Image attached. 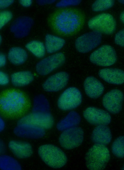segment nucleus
<instances>
[{
	"mask_svg": "<svg viewBox=\"0 0 124 170\" xmlns=\"http://www.w3.org/2000/svg\"><path fill=\"white\" fill-rule=\"evenodd\" d=\"M82 16L78 12L71 9H64L57 12L52 20L53 26L57 32L70 35L79 29L83 23Z\"/></svg>",
	"mask_w": 124,
	"mask_h": 170,
	"instance_id": "f257e3e1",
	"label": "nucleus"
},
{
	"mask_svg": "<svg viewBox=\"0 0 124 170\" xmlns=\"http://www.w3.org/2000/svg\"><path fill=\"white\" fill-rule=\"evenodd\" d=\"M0 109L10 116L19 115L24 113L29 107L28 101L22 92L14 90L7 91L1 94Z\"/></svg>",
	"mask_w": 124,
	"mask_h": 170,
	"instance_id": "f03ea898",
	"label": "nucleus"
},
{
	"mask_svg": "<svg viewBox=\"0 0 124 170\" xmlns=\"http://www.w3.org/2000/svg\"><path fill=\"white\" fill-rule=\"evenodd\" d=\"M38 155L42 161L51 168L58 169L66 164L67 156L64 152L58 147L51 144L41 145L38 148Z\"/></svg>",
	"mask_w": 124,
	"mask_h": 170,
	"instance_id": "7ed1b4c3",
	"label": "nucleus"
},
{
	"mask_svg": "<svg viewBox=\"0 0 124 170\" xmlns=\"http://www.w3.org/2000/svg\"><path fill=\"white\" fill-rule=\"evenodd\" d=\"M110 157L109 150L106 146L95 144L89 149L85 155L86 167L92 170H103Z\"/></svg>",
	"mask_w": 124,
	"mask_h": 170,
	"instance_id": "20e7f679",
	"label": "nucleus"
},
{
	"mask_svg": "<svg viewBox=\"0 0 124 170\" xmlns=\"http://www.w3.org/2000/svg\"><path fill=\"white\" fill-rule=\"evenodd\" d=\"M88 26L93 30L107 35L113 34L116 27V21L113 17L107 13L99 14L90 19Z\"/></svg>",
	"mask_w": 124,
	"mask_h": 170,
	"instance_id": "39448f33",
	"label": "nucleus"
},
{
	"mask_svg": "<svg viewBox=\"0 0 124 170\" xmlns=\"http://www.w3.org/2000/svg\"><path fill=\"white\" fill-rule=\"evenodd\" d=\"M117 56L114 48L108 45H104L93 51L89 60L93 64L102 67L111 66L116 62Z\"/></svg>",
	"mask_w": 124,
	"mask_h": 170,
	"instance_id": "423d86ee",
	"label": "nucleus"
},
{
	"mask_svg": "<svg viewBox=\"0 0 124 170\" xmlns=\"http://www.w3.org/2000/svg\"><path fill=\"white\" fill-rule=\"evenodd\" d=\"M82 99V95L80 91L76 87H70L60 96L57 101L58 106L62 110H71L78 106Z\"/></svg>",
	"mask_w": 124,
	"mask_h": 170,
	"instance_id": "0eeeda50",
	"label": "nucleus"
},
{
	"mask_svg": "<svg viewBox=\"0 0 124 170\" xmlns=\"http://www.w3.org/2000/svg\"><path fill=\"white\" fill-rule=\"evenodd\" d=\"M65 60V56L63 53H54L39 61L36 66V71L40 75H47L62 66Z\"/></svg>",
	"mask_w": 124,
	"mask_h": 170,
	"instance_id": "6e6552de",
	"label": "nucleus"
},
{
	"mask_svg": "<svg viewBox=\"0 0 124 170\" xmlns=\"http://www.w3.org/2000/svg\"><path fill=\"white\" fill-rule=\"evenodd\" d=\"M102 38L101 33L93 30L78 37L75 42V47L80 53H87L99 46L101 43Z\"/></svg>",
	"mask_w": 124,
	"mask_h": 170,
	"instance_id": "1a4fd4ad",
	"label": "nucleus"
},
{
	"mask_svg": "<svg viewBox=\"0 0 124 170\" xmlns=\"http://www.w3.org/2000/svg\"><path fill=\"white\" fill-rule=\"evenodd\" d=\"M83 129L78 127L69 128L63 131L59 138L61 146L66 149L77 147L82 143L84 139Z\"/></svg>",
	"mask_w": 124,
	"mask_h": 170,
	"instance_id": "9d476101",
	"label": "nucleus"
},
{
	"mask_svg": "<svg viewBox=\"0 0 124 170\" xmlns=\"http://www.w3.org/2000/svg\"><path fill=\"white\" fill-rule=\"evenodd\" d=\"M124 99L123 92L119 90H112L105 93L102 99L103 106L110 113L116 114L121 110Z\"/></svg>",
	"mask_w": 124,
	"mask_h": 170,
	"instance_id": "9b49d317",
	"label": "nucleus"
},
{
	"mask_svg": "<svg viewBox=\"0 0 124 170\" xmlns=\"http://www.w3.org/2000/svg\"><path fill=\"white\" fill-rule=\"evenodd\" d=\"M54 123V118L50 113L32 112L20 119L18 121L17 124H29L40 127L45 130L51 128Z\"/></svg>",
	"mask_w": 124,
	"mask_h": 170,
	"instance_id": "f8f14e48",
	"label": "nucleus"
},
{
	"mask_svg": "<svg viewBox=\"0 0 124 170\" xmlns=\"http://www.w3.org/2000/svg\"><path fill=\"white\" fill-rule=\"evenodd\" d=\"M83 116L89 123L96 126H107L111 120L110 113L106 110L94 107L86 109L83 113Z\"/></svg>",
	"mask_w": 124,
	"mask_h": 170,
	"instance_id": "ddd939ff",
	"label": "nucleus"
},
{
	"mask_svg": "<svg viewBox=\"0 0 124 170\" xmlns=\"http://www.w3.org/2000/svg\"><path fill=\"white\" fill-rule=\"evenodd\" d=\"M69 75L67 72L61 71L48 77L42 85L44 90L48 92H57L64 88L68 83Z\"/></svg>",
	"mask_w": 124,
	"mask_h": 170,
	"instance_id": "4468645a",
	"label": "nucleus"
},
{
	"mask_svg": "<svg viewBox=\"0 0 124 170\" xmlns=\"http://www.w3.org/2000/svg\"><path fill=\"white\" fill-rule=\"evenodd\" d=\"M33 24V20L31 17L27 16H20L12 22L10 26V30L16 38H23L29 34Z\"/></svg>",
	"mask_w": 124,
	"mask_h": 170,
	"instance_id": "2eb2a0df",
	"label": "nucleus"
},
{
	"mask_svg": "<svg viewBox=\"0 0 124 170\" xmlns=\"http://www.w3.org/2000/svg\"><path fill=\"white\" fill-rule=\"evenodd\" d=\"M14 133L19 137L25 139H37L45 135V130L40 127L28 124H17L14 128Z\"/></svg>",
	"mask_w": 124,
	"mask_h": 170,
	"instance_id": "dca6fc26",
	"label": "nucleus"
},
{
	"mask_svg": "<svg viewBox=\"0 0 124 170\" xmlns=\"http://www.w3.org/2000/svg\"><path fill=\"white\" fill-rule=\"evenodd\" d=\"M8 147L14 157L18 159L28 158L33 154V150L31 145L25 141L11 140L8 143Z\"/></svg>",
	"mask_w": 124,
	"mask_h": 170,
	"instance_id": "f3484780",
	"label": "nucleus"
},
{
	"mask_svg": "<svg viewBox=\"0 0 124 170\" xmlns=\"http://www.w3.org/2000/svg\"><path fill=\"white\" fill-rule=\"evenodd\" d=\"M98 74L101 78L108 83L117 85L124 83V71L120 69L103 68L99 71Z\"/></svg>",
	"mask_w": 124,
	"mask_h": 170,
	"instance_id": "a211bd4d",
	"label": "nucleus"
},
{
	"mask_svg": "<svg viewBox=\"0 0 124 170\" xmlns=\"http://www.w3.org/2000/svg\"><path fill=\"white\" fill-rule=\"evenodd\" d=\"M84 87L86 94L89 98L93 99L99 98L103 94L104 87L99 80L94 77L89 76L85 79Z\"/></svg>",
	"mask_w": 124,
	"mask_h": 170,
	"instance_id": "6ab92c4d",
	"label": "nucleus"
},
{
	"mask_svg": "<svg viewBox=\"0 0 124 170\" xmlns=\"http://www.w3.org/2000/svg\"><path fill=\"white\" fill-rule=\"evenodd\" d=\"M112 134L110 128L107 125L97 126L93 129L91 139L95 144L105 146L108 144L112 139Z\"/></svg>",
	"mask_w": 124,
	"mask_h": 170,
	"instance_id": "aec40b11",
	"label": "nucleus"
},
{
	"mask_svg": "<svg viewBox=\"0 0 124 170\" xmlns=\"http://www.w3.org/2000/svg\"><path fill=\"white\" fill-rule=\"evenodd\" d=\"M81 121V117L79 114L74 111L70 112L64 118L60 120L57 124L56 128L61 131L78 127Z\"/></svg>",
	"mask_w": 124,
	"mask_h": 170,
	"instance_id": "412c9836",
	"label": "nucleus"
},
{
	"mask_svg": "<svg viewBox=\"0 0 124 170\" xmlns=\"http://www.w3.org/2000/svg\"><path fill=\"white\" fill-rule=\"evenodd\" d=\"M65 42V40L61 37L48 34L45 36L44 44L46 52L48 53L51 54L61 50Z\"/></svg>",
	"mask_w": 124,
	"mask_h": 170,
	"instance_id": "4be33fe9",
	"label": "nucleus"
},
{
	"mask_svg": "<svg viewBox=\"0 0 124 170\" xmlns=\"http://www.w3.org/2000/svg\"><path fill=\"white\" fill-rule=\"evenodd\" d=\"M12 84L16 87H21L27 85L33 80L34 77L31 72L23 71L13 73L11 76Z\"/></svg>",
	"mask_w": 124,
	"mask_h": 170,
	"instance_id": "5701e85b",
	"label": "nucleus"
},
{
	"mask_svg": "<svg viewBox=\"0 0 124 170\" xmlns=\"http://www.w3.org/2000/svg\"><path fill=\"white\" fill-rule=\"evenodd\" d=\"M28 57L27 51L20 47H15L11 48L9 50L8 58L13 64L19 65L23 64Z\"/></svg>",
	"mask_w": 124,
	"mask_h": 170,
	"instance_id": "b1692460",
	"label": "nucleus"
},
{
	"mask_svg": "<svg viewBox=\"0 0 124 170\" xmlns=\"http://www.w3.org/2000/svg\"><path fill=\"white\" fill-rule=\"evenodd\" d=\"M15 157L5 154L0 156V169L2 170H21L22 167Z\"/></svg>",
	"mask_w": 124,
	"mask_h": 170,
	"instance_id": "393cba45",
	"label": "nucleus"
},
{
	"mask_svg": "<svg viewBox=\"0 0 124 170\" xmlns=\"http://www.w3.org/2000/svg\"><path fill=\"white\" fill-rule=\"evenodd\" d=\"M50 111L49 103L45 96L42 94L35 96L33 99L32 112L48 113Z\"/></svg>",
	"mask_w": 124,
	"mask_h": 170,
	"instance_id": "a878e982",
	"label": "nucleus"
},
{
	"mask_svg": "<svg viewBox=\"0 0 124 170\" xmlns=\"http://www.w3.org/2000/svg\"><path fill=\"white\" fill-rule=\"evenodd\" d=\"M25 47L28 51L39 58L43 57L46 52L44 44L39 41H31L27 43Z\"/></svg>",
	"mask_w": 124,
	"mask_h": 170,
	"instance_id": "bb28decb",
	"label": "nucleus"
},
{
	"mask_svg": "<svg viewBox=\"0 0 124 170\" xmlns=\"http://www.w3.org/2000/svg\"><path fill=\"white\" fill-rule=\"evenodd\" d=\"M111 150L116 157L122 158L124 157V136L116 138L112 144Z\"/></svg>",
	"mask_w": 124,
	"mask_h": 170,
	"instance_id": "cd10ccee",
	"label": "nucleus"
},
{
	"mask_svg": "<svg viewBox=\"0 0 124 170\" xmlns=\"http://www.w3.org/2000/svg\"><path fill=\"white\" fill-rule=\"evenodd\" d=\"M115 1L113 0H98L93 4L92 8L95 12L102 11L108 10L114 5Z\"/></svg>",
	"mask_w": 124,
	"mask_h": 170,
	"instance_id": "c85d7f7f",
	"label": "nucleus"
},
{
	"mask_svg": "<svg viewBox=\"0 0 124 170\" xmlns=\"http://www.w3.org/2000/svg\"><path fill=\"white\" fill-rule=\"evenodd\" d=\"M13 15L10 11L3 10L0 13V29H1L12 19Z\"/></svg>",
	"mask_w": 124,
	"mask_h": 170,
	"instance_id": "c756f323",
	"label": "nucleus"
},
{
	"mask_svg": "<svg viewBox=\"0 0 124 170\" xmlns=\"http://www.w3.org/2000/svg\"><path fill=\"white\" fill-rule=\"evenodd\" d=\"M80 0H62L57 2L55 5L57 7L63 8L71 6H76L79 5L81 2Z\"/></svg>",
	"mask_w": 124,
	"mask_h": 170,
	"instance_id": "7c9ffc66",
	"label": "nucleus"
},
{
	"mask_svg": "<svg viewBox=\"0 0 124 170\" xmlns=\"http://www.w3.org/2000/svg\"><path fill=\"white\" fill-rule=\"evenodd\" d=\"M114 41L117 45L124 47V28L120 30L116 34Z\"/></svg>",
	"mask_w": 124,
	"mask_h": 170,
	"instance_id": "2f4dec72",
	"label": "nucleus"
},
{
	"mask_svg": "<svg viewBox=\"0 0 124 170\" xmlns=\"http://www.w3.org/2000/svg\"><path fill=\"white\" fill-rule=\"evenodd\" d=\"M9 82V78L8 75L5 72H0V84L2 85H5L8 84Z\"/></svg>",
	"mask_w": 124,
	"mask_h": 170,
	"instance_id": "473e14b6",
	"label": "nucleus"
},
{
	"mask_svg": "<svg viewBox=\"0 0 124 170\" xmlns=\"http://www.w3.org/2000/svg\"><path fill=\"white\" fill-rule=\"evenodd\" d=\"M14 1L13 0H0V9H3L7 8L13 4Z\"/></svg>",
	"mask_w": 124,
	"mask_h": 170,
	"instance_id": "72a5a7b5",
	"label": "nucleus"
},
{
	"mask_svg": "<svg viewBox=\"0 0 124 170\" xmlns=\"http://www.w3.org/2000/svg\"><path fill=\"white\" fill-rule=\"evenodd\" d=\"M55 1V0H38L36 1V2L39 5L44 6L51 4Z\"/></svg>",
	"mask_w": 124,
	"mask_h": 170,
	"instance_id": "f704fd0d",
	"label": "nucleus"
},
{
	"mask_svg": "<svg viewBox=\"0 0 124 170\" xmlns=\"http://www.w3.org/2000/svg\"><path fill=\"white\" fill-rule=\"evenodd\" d=\"M19 2L22 6L26 7L30 6L33 2L31 0H19Z\"/></svg>",
	"mask_w": 124,
	"mask_h": 170,
	"instance_id": "c9c22d12",
	"label": "nucleus"
},
{
	"mask_svg": "<svg viewBox=\"0 0 124 170\" xmlns=\"http://www.w3.org/2000/svg\"><path fill=\"white\" fill-rule=\"evenodd\" d=\"M6 62V58L5 55L3 53H0V67H3L5 65Z\"/></svg>",
	"mask_w": 124,
	"mask_h": 170,
	"instance_id": "e433bc0d",
	"label": "nucleus"
},
{
	"mask_svg": "<svg viewBox=\"0 0 124 170\" xmlns=\"http://www.w3.org/2000/svg\"><path fill=\"white\" fill-rule=\"evenodd\" d=\"M6 150V147L4 143L0 140V153L1 155L5 154Z\"/></svg>",
	"mask_w": 124,
	"mask_h": 170,
	"instance_id": "4c0bfd02",
	"label": "nucleus"
},
{
	"mask_svg": "<svg viewBox=\"0 0 124 170\" xmlns=\"http://www.w3.org/2000/svg\"><path fill=\"white\" fill-rule=\"evenodd\" d=\"M5 122L1 117L0 118V131L1 132L4 129L5 127Z\"/></svg>",
	"mask_w": 124,
	"mask_h": 170,
	"instance_id": "58836bf2",
	"label": "nucleus"
},
{
	"mask_svg": "<svg viewBox=\"0 0 124 170\" xmlns=\"http://www.w3.org/2000/svg\"><path fill=\"white\" fill-rule=\"evenodd\" d=\"M120 18L121 21L124 24V11L122 12L120 14Z\"/></svg>",
	"mask_w": 124,
	"mask_h": 170,
	"instance_id": "ea45409f",
	"label": "nucleus"
},
{
	"mask_svg": "<svg viewBox=\"0 0 124 170\" xmlns=\"http://www.w3.org/2000/svg\"><path fill=\"white\" fill-rule=\"evenodd\" d=\"M118 1L120 3L124 4V0H118Z\"/></svg>",
	"mask_w": 124,
	"mask_h": 170,
	"instance_id": "a19ab883",
	"label": "nucleus"
},
{
	"mask_svg": "<svg viewBox=\"0 0 124 170\" xmlns=\"http://www.w3.org/2000/svg\"><path fill=\"white\" fill-rule=\"evenodd\" d=\"M2 40V38L1 35L0 36V43L1 44Z\"/></svg>",
	"mask_w": 124,
	"mask_h": 170,
	"instance_id": "79ce46f5",
	"label": "nucleus"
},
{
	"mask_svg": "<svg viewBox=\"0 0 124 170\" xmlns=\"http://www.w3.org/2000/svg\"><path fill=\"white\" fill-rule=\"evenodd\" d=\"M122 168H123V169L124 170V166H123V167Z\"/></svg>",
	"mask_w": 124,
	"mask_h": 170,
	"instance_id": "37998d69",
	"label": "nucleus"
}]
</instances>
